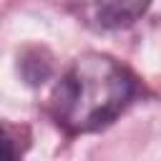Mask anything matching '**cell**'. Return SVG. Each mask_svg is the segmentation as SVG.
Masks as SVG:
<instances>
[{
	"label": "cell",
	"mask_w": 161,
	"mask_h": 161,
	"mask_svg": "<svg viewBox=\"0 0 161 161\" xmlns=\"http://www.w3.org/2000/svg\"><path fill=\"white\" fill-rule=\"evenodd\" d=\"M151 0H93L96 18L106 28H121L138 20Z\"/></svg>",
	"instance_id": "2"
},
{
	"label": "cell",
	"mask_w": 161,
	"mask_h": 161,
	"mask_svg": "<svg viewBox=\"0 0 161 161\" xmlns=\"http://www.w3.org/2000/svg\"><path fill=\"white\" fill-rule=\"evenodd\" d=\"M133 75L111 55L83 53L58 80L50 113L68 133H91L108 126L133 98Z\"/></svg>",
	"instance_id": "1"
},
{
	"label": "cell",
	"mask_w": 161,
	"mask_h": 161,
	"mask_svg": "<svg viewBox=\"0 0 161 161\" xmlns=\"http://www.w3.org/2000/svg\"><path fill=\"white\" fill-rule=\"evenodd\" d=\"M18 151H15V138L10 136V128L5 131V161H18Z\"/></svg>",
	"instance_id": "3"
}]
</instances>
